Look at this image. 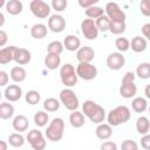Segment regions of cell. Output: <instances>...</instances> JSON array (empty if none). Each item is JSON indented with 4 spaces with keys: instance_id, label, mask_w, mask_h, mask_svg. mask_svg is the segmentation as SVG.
<instances>
[{
    "instance_id": "cell-1",
    "label": "cell",
    "mask_w": 150,
    "mask_h": 150,
    "mask_svg": "<svg viewBox=\"0 0 150 150\" xmlns=\"http://www.w3.org/2000/svg\"><path fill=\"white\" fill-rule=\"evenodd\" d=\"M82 112H83L84 116H87L95 124L102 123L105 118L104 108L101 107L100 104H97L96 102L91 101V100L84 101V103L82 104Z\"/></svg>"
},
{
    "instance_id": "cell-2",
    "label": "cell",
    "mask_w": 150,
    "mask_h": 150,
    "mask_svg": "<svg viewBox=\"0 0 150 150\" xmlns=\"http://www.w3.org/2000/svg\"><path fill=\"white\" fill-rule=\"evenodd\" d=\"M130 117H131L130 109L127 105H118L108 112L107 122L111 127H118L121 124L127 123L130 120Z\"/></svg>"
},
{
    "instance_id": "cell-3",
    "label": "cell",
    "mask_w": 150,
    "mask_h": 150,
    "mask_svg": "<svg viewBox=\"0 0 150 150\" xmlns=\"http://www.w3.org/2000/svg\"><path fill=\"white\" fill-rule=\"evenodd\" d=\"M64 134V121L61 117H55L52 120L49 125L47 127L45 135L48 141L52 142H59L62 139Z\"/></svg>"
},
{
    "instance_id": "cell-4",
    "label": "cell",
    "mask_w": 150,
    "mask_h": 150,
    "mask_svg": "<svg viewBox=\"0 0 150 150\" xmlns=\"http://www.w3.org/2000/svg\"><path fill=\"white\" fill-rule=\"evenodd\" d=\"M60 77L62 84L70 88L74 87L77 83V74L75 70V67L71 63H64L60 68Z\"/></svg>"
},
{
    "instance_id": "cell-5",
    "label": "cell",
    "mask_w": 150,
    "mask_h": 150,
    "mask_svg": "<svg viewBox=\"0 0 150 150\" xmlns=\"http://www.w3.org/2000/svg\"><path fill=\"white\" fill-rule=\"evenodd\" d=\"M60 102L64 105V108H67L68 110L73 111V110H76L80 105V102H79V97L76 96L75 91L71 90L70 88H64L60 91Z\"/></svg>"
},
{
    "instance_id": "cell-6",
    "label": "cell",
    "mask_w": 150,
    "mask_h": 150,
    "mask_svg": "<svg viewBox=\"0 0 150 150\" xmlns=\"http://www.w3.org/2000/svg\"><path fill=\"white\" fill-rule=\"evenodd\" d=\"M77 77L84 81H91L97 76V68L90 62H79L76 67Z\"/></svg>"
},
{
    "instance_id": "cell-7",
    "label": "cell",
    "mask_w": 150,
    "mask_h": 150,
    "mask_svg": "<svg viewBox=\"0 0 150 150\" xmlns=\"http://www.w3.org/2000/svg\"><path fill=\"white\" fill-rule=\"evenodd\" d=\"M29 9L38 19H46L50 14V6L43 0H32L29 4Z\"/></svg>"
},
{
    "instance_id": "cell-8",
    "label": "cell",
    "mask_w": 150,
    "mask_h": 150,
    "mask_svg": "<svg viewBox=\"0 0 150 150\" xmlns=\"http://www.w3.org/2000/svg\"><path fill=\"white\" fill-rule=\"evenodd\" d=\"M104 13L105 15L110 19V21H116V22H122V21H125L127 19V15L121 9V7L118 6V4L114 2V1H110L105 5L104 7Z\"/></svg>"
},
{
    "instance_id": "cell-9",
    "label": "cell",
    "mask_w": 150,
    "mask_h": 150,
    "mask_svg": "<svg viewBox=\"0 0 150 150\" xmlns=\"http://www.w3.org/2000/svg\"><path fill=\"white\" fill-rule=\"evenodd\" d=\"M27 141L34 150H43L46 148V139L40 130L33 129L27 135Z\"/></svg>"
},
{
    "instance_id": "cell-10",
    "label": "cell",
    "mask_w": 150,
    "mask_h": 150,
    "mask_svg": "<svg viewBox=\"0 0 150 150\" xmlns=\"http://www.w3.org/2000/svg\"><path fill=\"white\" fill-rule=\"evenodd\" d=\"M81 32L87 40H95L98 36V29L95 25V21L89 18L81 22Z\"/></svg>"
},
{
    "instance_id": "cell-11",
    "label": "cell",
    "mask_w": 150,
    "mask_h": 150,
    "mask_svg": "<svg viewBox=\"0 0 150 150\" xmlns=\"http://www.w3.org/2000/svg\"><path fill=\"white\" fill-rule=\"evenodd\" d=\"M107 66L111 70H120L124 67L125 64V59L121 52H114L110 53L107 56Z\"/></svg>"
},
{
    "instance_id": "cell-12",
    "label": "cell",
    "mask_w": 150,
    "mask_h": 150,
    "mask_svg": "<svg viewBox=\"0 0 150 150\" xmlns=\"http://www.w3.org/2000/svg\"><path fill=\"white\" fill-rule=\"evenodd\" d=\"M48 28L53 33H61L66 28V19L60 14H53L48 19Z\"/></svg>"
},
{
    "instance_id": "cell-13",
    "label": "cell",
    "mask_w": 150,
    "mask_h": 150,
    "mask_svg": "<svg viewBox=\"0 0 150 150\" xmlns=\"http://www.w3.org/2000/svg\"><path fill=\"white\" fill-rule=\"evenodd\" d=\"M5 97L9 102H16L22 96V89L18 84H9L5 89Z\"/></svg>"
},
{
    "instance_id": "cell-14",
    "label": "cell",
    "mask_w": 150,
    "mask_h": 150,
    "mask_svg": "<svg viewBox=\"0 0 150 150\" xmlns=\"http://www.w3.org/2000/svg\"><path fill=\"white\" fill-rule=\"evenodd\" d=\"M94 56H95V52L89 46L80 47L76 50V59L79 60V62H91L94 60Z\"/></svg>"
},
{
    "instance_id": "cell-15",
    "label": "cell",
    "mask_w": 150,
    "mask_h": 150,
    "mask_svg": "<svg viewBox=\"0 0 150 150\" xmlns=\"http://www.w3.org/2000/svg\"><path fill=\"white\" fill-rule=\"evenodd\" d=\"M30 59H32V54H30V52L28 49H26V48H18V47L15 48L13 60L18 64H20V66L27 64V63H29Z\"/></svg>"
},
{
    "instance_id": "cell-16",
    "label": "cell",
    "mask_w": 150,
    "mask_h": 150,
    "mask_svg": "<svg viewBox=\"0 0 150 150\" xmlns=\"http://www.w3.org/2000/svg\"><path fill=\"white\" fill-rule=\"evenodd\" d=\"M137 93V87L135 84V81L130 82H121L120 87V95L124 98H131L136 95Z\"/></svg>"
},
{
    "instance_id": "cell-17",
    "label": "cell",
    "mask_w": 150,
    "mask_h": 150,
    "mask_svg": "<svg viewBox=\"0 0 150 150\" xmlns=\"http://www.w3.org/2000/svg\"><path fill=\"white\" fill-rule=\"evenodd\" d=\"M95 135L98 139H102V141L109 139L112 135V128L108 123H103V122L98 123L97 128L95 129Z\"/></svg>"
},
{
    "instance_id": "cell-18",
    "label": "cell",
    "mask_w": 150,
    "mask_h": 150,
    "mask_svg": "<svg viewBox=\"0 0 150 150\" xmlns=\"http://www.w3.org/2000/svg\"><path fill=\"white\" fill-rule=\"evenodd\" d=\"M12 125H13V129L15 131H19V132H23L28 129L29 127V121L28 118L25 116V115H18L13 118V122H12Z\"/></svg>"
},
{
    "instance_id": "cell-19",
    "label": "cell",
    "mask_w": 150,
    "mask_h": 150,
    "mask_svg": "<svg viewBox=\"0 0 150 150\" xmlns=\"http://www.w3.org/2000/svg\"><path fill=\"white\" fill-rule=\"evenodd\" d=\"M130 47L135 53H143L148 47V40L143 36H134L130 42Z\"/></svg>"
},
{
    "instance_id": "cell-20",
    "label": "cell",
    "mask_w": 150,
    "mask_h": 150,
    "mask_svg": "<svg viewBox=\"0 0 150 150\" xmlns=\"http://www.w3.org/2000/svg\"><path fill=\"white\" fill-rule=\"evenodd\" d=\"M81 47V40L76 35H67L63 40V48L69 52H75Z\"/></svg>"
},
{
    "instance_id": "cell-21",
    "label": "cell",
    "mask_w": 150,
    "mask_h": 150,
    "mask_svg": "<svg viewBox=\"0 0 150 150\" xmlns=\"http://www.w3.org/2000/svg\"><path fill=\"white\" fill-rule=\"evenodd\" d=\"M15 48V46H8L0 49V64H7L13 61Z\"/></svg>"
},
{
    "instance_id": "cell-22",
    "label": "cell",
    "mask_w": 150,
    "mask_h": 150,
    "mask_svg": "<svg viewBox=\"0 0 150 150\" xmlns=\"http://www.w3.org/2000/svg\"><path fill=\"white\" fill-rule=\"evenodd\" d=\"M47 33H48V28L43 23H35L30 28V35H32V38H34L36 40H41V39L46 38Z\"/></svg>"
},
{
    "instance_id": "cell-23",
    "label": "cell",
    "mask_w": 150,
    "mask_h": 150,
    "mask_svg": "<svg viewBox=\"0 0 150 150\" xmlns=\"http://www.w3.org/2000/svg\"><path fill=\"white\" fill-rule=\"evenodd\" d=\"M11 79L16 82V83H20V82H23L27 77V71L23 67L21 66H15L11 69Z\"/></svg>"
},
{
    "instance_id": "cell-24",
    "label": "cell",
    "mask_w": 150,
    "mask_h": 150,
    "mask_svg": "<svg viewBox=\"0 0 150 150\" xmlns=\"http://www.w3.org/2000/svg\"><path fill=\"white\" fill-rule=\"evenodd\" d=\"M5 8H6V12L11 15H18L22 12L23 9V5L20 0H9L6 2L5 5Z\"/></svg>"
},
{
    "instance_id": "cell-25",
    "label": "cell",
    "mask_w": 150,
    "mask_h": 150,
    "mask_svg": "<svg viewBox=\"0 0 150 150\" xmlns=\"http://www.w3.org/2000/svg\"><path fill=\"white\" fill-rule=\"evenodd\" d=\"M61 64V57L60 55H56V54H50V53H47L46 57H45V66L50 69V70H55L56 68H59Z\"/></svg>"
},
{
    "instance_id": "cell-26",
    "label": "cell",
    "mask_w": 150,
    "mask_h": 150,
    "mask_svg": "<svg viewBox=\"0 0 150 150\" xmlns=\"http://www.w3.org/2000/svg\"><path fill=\"white\" fill-rule=\"evenodd\" d=\"M69 123L74 128H81L84 124V115L83 112L76 110H73V112L69 115Z\"/></svg>"
},
{
    "instance_id": "cell-27",
    "label": "cell",
    "mask_w": 150,
    "mask_h": 150,
    "mask_svg": "<svg viewBox=\"0 0 150 150\" xmlns=\"http://www.w3.org/2000/svg\"><path fill=\"white\" fill-rule=\"evenodd\" d=\"M136 130L139 135L148 134L150 130V122L146 116H139L136 121Z\"/></svg>"
},
{
    "instance_id": "cell-28",
    "label": "cell",
    "mask_w": 150,
    "mask_h": 150,
    "mask_svg": "<svg viewBox=\"0 0 150 150\" xmlns=\"http://www.w3.org/2000/svg\"><path fill=\"white\" fill-rule=\"evenodd\" d=\"M14 115V107L9 102L0 103V118L1 120H9Z\"/></svg>"
},
{
    "instance_id": "cell-29",
    "label": "cell",
    "mask_w": 150,
    "mask_h": 150,
    "mask_svg": "<svg viewBox=\"0 0 150 150\" xmlns=\"http://www.w3.org/2000/svg\"><path fill=\"white\" fill-rule=\"evenodd\" d=\"M131 108L135 112H144L148 109V101L144 97H135L131 102Z\"/></svg>"
},
{
    "instance_id": "cell-30",
    "label": "cell",
    "mask_w": 150,
    "mask_h": 150,
    "mask_svg": "<svg viewBox=\"0 0 150 150\" xmlns=\"http://www.w3.org/2000/svg\"><path fill=\"white\" fill-rule=\"evenodd\" d=\"M136 75L142 80H148L150 77V63L142 62L136 68Z\"/></svg>"
},
{
    "instance_id": "cell-31",
    "label": "cell",
    "mask_w": 150,
    "mask_h": 150,
    "mask_svg": "<svg viewBox=\"0 0 150 150\" xmlns=\"http://www.w3.org/2000/svg\"><path fill=\"white\" fill-rule=\"evenodd\" d=\"M127 29V25H125V21H122V22H116V21H110L109 23V28L108 30L111 33V34H115V35H120V34H123Z\"/></svg>"
},
{
    "instance_id": "cell-32",
    "label": "cell",
    "mask_w": 150,
    "mask_h": 150,
    "mask_svg": "<svg viewBox=\"0 0 150 150\" xmlns=\"http://www.w3.org/2000/svg\"><path fill=\"white\" fill-rule=\"evenodd\" d=\"M60 108V101L56 100L55 97H48L43 101V109L48 112H54L59 110Z\"/></svg>"
},
{
    "instance_id": "cell-33",
    "label": "cell",
    "mask_w": 150,
    "mask_h": 150,
    "mask_svg": "<svg viewBox=\"0 0 150 150\" xmlns=\"http://www.w3.org/2000/svg\"><path fill=\"white\" fill-rule=\"evenodd\" d=\"M8 143L14 148H20L25 144V137L21 132H13L8 136Z\"/></svg>"
},
{
    "instance_id": "cell-34",
    "label": "cell",
    "mask_w": 150,
    "mask_h": 150,
    "mask_svg": "<svg viewBox=\"0 0 150 150\" xmlns=\"http://www.w3.org/2000/svg\"><path fill=\"white\" fill-rule=\"evenodd\" d=\"M86 15H87V18H89V19H97L98 16H101V15H103L104 14V9L102 8V7H98V6H96V5H94V6H90V7H88V8H86Z\"/></svg>"
},
{
    "instance_id": "cell-35",
    "label": "cell",
    "mask_w": 150,
    "mask_h": 150,
    "mask_svg": "<svg viewBox=\"0 0 150 150\" xmlns=\"http://www.w3.org/2000/svg\"><path fill=\"white\" fill-rule=\"evenodd\" d=\"M109 23H110V19H109L105 14L98 16V18L95 20V25H96L98 32H107L108 28H109Z\"/></svg>"
},
{
    "instance_id": "cell-36",
    "label": "cell",
    "mask_w": 150,
    "mask_h": 150,
    "mask_svg": "<svg viewBox=\"0 0 150 150\" xmlns=\"http://www.w3.org/2000/svg\"><path fill=\"white\" fill-rule=\"evenodd\" d=\"M25 100H26V102L28 104L34 105V104H38L40 102L41 95H40V93L38 90H28L26 93V95H25Z\"/></svg>"
},
{
    "instance_id": "cell-37",
    "label": "cell",
    "mask_w": 150,
    "mask_h": 150,
    "mask_svg": "<svg viewBox=\"0 0 150 150\" xmlns=\"http://www.w3.org/2000/svg\"><path fill=\"white\" fill-rule=\"evenodd\" d=\"M49 121V116L46 111L43 110H40L38 111L35 115H34V123L38 125V127H45Z\"/></svg>"
},
{
    "instance_id": "cell-38",
    "label": "cell",
    "mask_w": 150,
    "mask_h": 150,
    "mask_svg": "<svg viewBox=\"0 0 150 150\" xmlns=\"http://www.w3.org/2000/svg\"><path fill=\"white\" fill-rule=\"evenodd\" d=\"M62 52H63V43L60 41H52L47 46V53L61 55Z\"/></svg>"
},
{
    "instance_id": "cell-39",
    "label": "cell",
    "mask_w": 150,
    "mask_h": 150,
    "mask_svg": "<svg viewBox=\"0 0 150 150\" xmlns=\"http://www.w3.org/2000/svg\"><path fill=\"white\" fill-rule=\"evenodd\" d=\"M115 47L117 48L118 52L124 53L130 48V41L127 38H117L115 41Z\"/></svg>"
},
{
    "instance_id": "cell-40",
    "label": "cell",
    "mask_w": 150,
    "mask_h": 150,
    "mask_svg": "<svg viewBox=\"0 0 150 150\" xmlns=\"http://www.w3.org/2000/svg\"><path fill=\"white\" fill-rule=\"evenodd\" d=\"M68 1L67 0H52V8L56 12H62L67 8Z\"/></svg>"
},
{
    "instance_id": "cell-41",
    "label": "cell",
    "mask_w": 150,
    "mask_h": 150,
    "mask_svg": "<svg viewBox=\"0 0 150 150\" xmlns=\"http://www.w3.org/2000/svg\"><path fill=\"white\" fill-rule=\"evenodd\" d=\"M121 148L123 150H137L138 149V144L132 139H124L122 145H121Z\"/></svg>"
},
{
    "instance_id": "cell-42",
    "label": "cell",
    "mask_w": 150,
    "mask_h": 150,
    "mask_svg": "<svg viewBox=\"0 0 150 150\" xmlns=\"http://www.w3.org/2000/svg\"><path fill=\"white\" fill-rule=\"evenodd\" d=\"M139 9L144 16H149L150 15V0H142L139 4Z\"/></svg>"
},
{
    "instance_id": "cell-43",
    "label": "cell",
    "mask_w": 150,
    "mask_h": 150,
    "mask_svg": "<svg viewBox=\"0 0 150 150\" xmlns=\"http://www.w3.org/2000/svg\"><path fill=\"white\" fill-rule=\"evenodd\" d=\"M141 146L143 149H145V150L150 149V135H149V132L144 134L143 137L141 138Z\"/></svg>"
},
{
    "instance_id": "cell-44",
    "label": "cell",
    "mask_w": 150,
    "mask_h": 150,
    "mask_svg": "<svg viewBox=\"0 0 150 150\" xmlns=\"http://www.w3.org/2000/svg\"><path fill=\"white\" fill-rule=\"evenodd\" d=\"M98 1H100V0H77L80 7H82V8H84V9L88 8V7H90V6L96 5Z\"/></svg>"
},
{
    "instance_id": "cell-45",
    "label": "cell",
    "mask_w": 150,
    "mask_h": 150,
    "mask_svg": "<svg viewBox=\"0 0 150 150\" xmlns=\"http://www.w3.org/2000/svg\"><path fill=\"white\" fill-rule=\"evenodd\" d=\"M9 81V75L5 70H0V87H5L8 84Z\"/></svg>"
},
{
    "instance_id": "cell-46",
    "label": "cell",
    "mask_w": 150,
    "mask_h": 150,
    "mask_svg": "<svg viewBox=\"0 0 150 150\" xmlns=\"http://www.w3.org/2000/svg\"><path fill=\"white\" fill-rule=\"evenodd\" d=\"M100 148H101L102 150H116V149H117V145H116V143H114V142L107 141V142L102 143Z\"/></svg>"
},
{
    "instance_id": "cell-47",
    "label": "cell",
    "mask_w": 150,
    "mask_h": 150,
    "mask_svg": "<svg viewBox=\"0 0 150 150\" xmlns=\"http://www.w3.org/2000/svg\"><path fill=\"white\" fill-rule=\"evenodd\" d=\"M142 34H143V38H145L146 40L150 39V23H145L142 26Z\"/></svg>"
},
{
    "instance_id": "cell-48",
    "label": "cell",
    "mask_w": 150,
    "mask_h": 150,
    "mask_svg": "<svg viewBox=\"0 0 150 150\" xmlns=\"http://www.w3.org/2000/svg\"><path fill=\"white\" fill-rule=\"evenodd\" d=\"M135 77L136 75L132 73V71H127L123 77H122V82H130V81H135Z\"/></svg>"
},
{
    "instance_id": "cell-49",
    "label": "cell",
    "mask_w": 150,
    "mask_h": 150,
    "mask_svg": "<svg viewBox=\"0 0 150 150\" xmlns=\"http://www.w3.org/2000/svg\"><path fill=\"white\" fill-rule=\"evenodd\" d=\"M8 41V35L5 30L0 29V47H4Z\"/></svg>"
},
{
    "instance_id": "cell-50",
    "label": "cell",
    "mask_w": 150,
    "mask_h": 150,
    "mask_svg": "<svg viewBox=\"0 0 150 150\" xmlns=\"http://www.w3.org/2000/svg\"><path fill=\"white\" fill-rule=\"evenodd\" d=\"M8 144L5 141H0V150H7Z\"/></svg>"
},
{
    "instance_id": "cell-51",
    "label": "cell",
    "mask_w": 150,
    "mask_h": 150,
    "mask_svg": "<svg viewBox=\"0 0 150 150\" xmlns=\"http://www.w3.org/2000/svg\"><path fill=\"white\" fill-rule=\"evenodd\" d=\"M5 23V15L2 12H0V27H2Z\"/></svg>"
},
{
    "instance_id": "cell-52",
    "label": "cell",
    "mask_w": 150,
    "mask_h": 150,
    "mask_svg": "<svg viewBox=\"0 0 150 150\" xmlns=\"http://www.w3.org/2000/svg\"><path fill=\"white\" fill-rule=\"evenodd\" d=\"M144 93H145V96L149 98V97H150V86H149V84H146V87H145V91H144Z\"/></svg>"
},
{
    "instance_id": "cell-53",
    "label": "cell",
    "mask_w": 150,
    "mask_h": 150,
    "mask_svg": "<svg viewBox=\"0 0 150 150\" xmlns=\"http://www.w3.org/2000/svg\"><path fill=\"white\" fill-rule=\"evenodd\" d=\"M6 5V0H0V8H2Z\"/></svg>"
},
{
    "instance_id": "cell-54",
    "label": "cell",
    "mask_w": 150,
    "mask_h": 150,
    "mask_svg": "<svg viewBox=\"0 0 150 150\" xmlns=\"http://www.w3.org/2000/svg\"><path fill=\"white\" fill-rule=\"evenodd\" d=\"M1 96H2V95H1V91H0V100H1Z\"/></svg>"
}]
</instances>
